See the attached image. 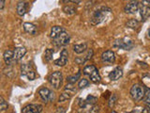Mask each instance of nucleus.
I'll return each instance as SVG.
<instances>
[{
  "instance_id": "cd10ccee",
  "label": "nucleus",
  "mask_w": 150,
  "mask_h": 113,
  "mask_svg": "<svg viewBox=\"0 0 150 113\" xmlns=\"http://www.w3.org/2000/svg\"><path fill=\"white\" fill-rule=\"evenodd\" d=\"M96 69V67L94 65H88V66H86V67H84L83 68V73L86 74V75H90V74L93 72L94 70Z\"/></svg>"
},
{
  "instance_id": "58836bf2",
  "label": "nucleus",
  "mask_w": 150,
  "mask_h": 113,
  "mask_svg": "<svg viewBox=\"0 0 150 113\" xmlns=\"http://www.w3.org/2000/svg\"><path fill=\"white\" fill-rule=\"evenodd\" d=\"M148 113H150V106H148Z\"/></svg>"
},
{
  "instance_id": "f257e3e1",
  "label": "nucleus",
  "mask_w": 150,
  "mask_h": 113,
  "mask_svg": "<svg viewBox=\"0 0 150 113\" xmlns=\"http://www.w3.org/2000/svg\"><path fill=\"white\" fill-rule=\"evenodd\" d=\"M111 12V9L109 8L106 7H100L98 8L97 11L93 13V15L90 19V23L92 26H96L98 25V24L102 23L105 20V18L107 16L108 13Z\"/></svg>"
},
{
  "instance_id": "423d86ee",
  "label": "nucleus",
  "mask_w": 150,
  "mask_h": 113,
  "mask_svg": "<svg viewBox=\"0 0 150 113\" xmlns=\"http://www.w3.org/2000/svg\"><path fill=\"white\" fill-rule=\"evenodd\" d=\"M69 40H70V37H69V34L68 32H66L65 30L61 33V34L54 39V44L58 46H64V45H67L69 42Z\"/></svg>"
},
{
  "instance_id": "20e7f679",
  "label": "nucleus",
  "mask_w": 150,
  "mask_h": 113,
  "mask_svg": "<svg viewBox=\"0 0 150 113\" xmlns=\"http://www.w3.org/2000/svg\"><path fill=\"white\" fill-rule=\"evenodd\" d=\"M39 94L42 101H44L45 103L53 102L54 100V93L48 88H41L39 91Z\"/></svg>"
},
{
  "instance_id": "412c9836",
  "label": "nucleus",
  "mask_w": 150,
  "mask_h": 113,
  "mask_svg": "<svg viewBox=\"0 0 150 113\" xmlns=\"http://www.w3.org/2000/svg\"><path fill=\"white\" fill-rule=\"evenodd\" d=\"M87 49V44H75L73 46V51L76 54H83V52H86Z\"/></svg>"
},
{
  "instance_id": "c9c22d12",
  "label": "nucleus",
  "mask_w": 150,
  "mask_h": 113,
  "mask_svg": "<svg viewBox=\"0 0 150 113\" xmlns=\"http://www.w3.org/2000/svg\"><path fill=\"white\" fill-rule=\"evenodd\" d=\"M56 113H66V110L64 109V107H59L56 110Z\"/></svg>"
},
{
  "instance_id": "4be33fe9",
  "label": "nucleus",
  "mask_w": 150,
  "mask_h": 113,
  "mask_svg": "<svg viewBox=\"0 0 150 113\" xmlns=\"http://www.w3.org/2000/svg\"><path fill=\"white\" fill-rule=\"evenodd\" d=\"M89 77H90V80L93 83H98V82L100 81V79H101L100 75V74H98V71L97 68L90 74Z\"/></svg>"
},
{
  "instance_id": "f704fd0d",
  "label": "nucleus",
  "mask_w": 150,
  "mask_h": 113,
  "mask_svg": "<svg viewBox=\"0 0 150 113\" xmlns=\"http://www.w3.org/2000/svg\"><path fill=\"white\" fill-rule=\"evenodd\" d=\"M142 109H143V107H140V108H136V109L130 112H127V113H142Z\"/></svg>"
},
{
  "instance_id": "f03ea898",
  "label": "nucleus",
  "mask_w": 150,
  "mask_h": 113,
  "mask_svg": "<svg viewBox=\"0 0 150 113\" xmlns=\"http://www.w3.org/2000/svg\"><path fill=\"white\" fill-rule=\"evenodd\" d=\"M145 88L140 84H134L130 89V96L134 101L139 102L144 97Z\"/></svg>"
},
{
  "instance_id": "ddd939ff",
  "label": "nucleus",
  "mask_w": 150,
  "mask_h": 113,
  "mask_svg": "<svg viewBox=\"0 0 150 113\" xmlns=\"http://www.w3.org/2000/svg\"><path fill=\"white\" fill-rule=\"evenodd\" d=\"M3 59L7 65H11L14 61V52L11 50H6L3 54Z\"/></svg>"
},
{
  "instance_id": "6ab92c4d",
  "label": "nucleus",
  "mask_w": 150,
  "mask_h": 113,
  "mask_svg": "<svg viewBox=\"0 0 150 113\" xmlns=\"http://www.w3.org/2000/svg\"><path fill=\"white\" fill-rule=\"evenodd\" d=\"M74 92L75 91H73V89H65V92L62 94H60V96H59V99H58L59 102H64V101H67L69 99H70Z\"/></svg>"
},
{
  "instance_id": "a19ab883",
  "label": "nucleus",
  "mask_w": 150,
  "mask_h": 113,
  "mask_svg": "<svg viewBox=\"0 0 150 113\" xmlns=\"http://www.w3.org/2000/svg\"><path fill=\"white\" fill-rule=\"evenodd\" d=\"M126 1H127V0H126Z\"/></svg>"
},
{
  "instance_id": "e433bc0d",
  "label": "nucleus",
  "mask_w": 150,
  "mask_h": 113,
  "mask_svg": "<svg viewBox=\"0 0 150 113\" xmlns=\"http://www.w3.org/2000/svg\"><path fill=\"white\" fill-rule=\"evenodd\" d=\"M5 6V0H0V9H3Z\"/></svg>"
},
{
  "instance_id": "0eeeda50",
  "label": "nucleus",
  "mask_w": 150,
  "mask_h": 113,
  "mask_svg": "<svg viewBox=\"0 0 150 113\" xmlns=\"http://www.w3.org/2000/svg\"><path fill=\"white\" fill-rule=\"evenodd\" d=\"M140 9V4L138 1H131L128 3L124 8V11L128 14H134Z\"/></svg>"
},
{
  "instance_id": "f8f14e48",
  "label": "nucleus",
  "mask_w": 150,
  "mask_h": 113,
  "mask_svg": "<svg viewBox=\"0 0 150 113\" xmlns=\"http://www.w3.org/2000/svg\"><path fill=\"white\" fill-rule=\"evenodd\" d=\"M122 75H123V70H122V68L116 67L109 74V78L112 81H116V80H118L122 77Z\"/></svg>"
},
{
  "instance_id": "4c0bfd02",
  "label": "nucleus",
  "mask_w": 150,
  "mask_h": 113,
  "mask_svg": "<svg viewBox=\"0 0 150 113\" xmlns=\"http://www.w3.org/2000/svg\"><path fill=\"white\" fill-rule=\"evenodd\" d=\"M148 36L150 37V28H149V29H148Z\"/></svg>"
},
{
  "instance_id": "aec40b11",
  "label": "nucleus",
  "mask_w": 150,
  "mask_h": 113,
  "mask_svg": "<svg viewBox=\"0 0 150 113\" xmlns=\"http://www.w3.org/2000/svg\"><path fill=\"white\" fill-rule=\"evenodd\" d=\"M64 31V29L61 26H54L52 27V29H51V34H50V37L52 38V39H56L61 33H62Z\"/></svg>"
},
{
  "instance_id": "dca6fc26",
  "label": "nucleus",
  "mask_w": 150,
  "mask_h": 113,
  "mask_svg": "<svg viewBox=\"0 0 150 113\" xmlns=\"http://www.w3.org/2000/svg\"><path fill=\"white\" fill-rule=\"evenodd\" d=\"M14 52V60L15 61H19L20 59H22L25 55L26 54V49L25 47H17L15 48V50L13 51Z\"/></svg>"
},
{
  "instance_id": "5701e85b",
  "label": "nucleus",
  "mask_w": 150,
  "mask_h": 113,
  "mask_svg": "<svg viewBox=\"0 0 150 113\" xmlns=\"http://www.w3.org/2000/svg\"><path fill=\"white\" fill-rule=\"evenodd\" d=\"M140 14L144 20L147 19L148 17H150V8L141 6L140 7Z\"/></svg>"
},
{
  "instance_id": "4468645a",
  "label": "nucleus",
  "mask_w": 150,
  "mask_h": 113,
  "mask_svg": "<svg viewBox=\"0 0 150 113\" xmlns=\"http://www.w3.org/2000/svg\"><path fill=\"white\" fill-rule=\"evenodd\" d=\"M100 108V106L98 105L87 106L86 107H80L78 113H98Z\"/></svg>"
},
{
  "instance_id": "b1692460",
  "label": "nucleus",
  "mask_w": 150,
  "mask_h": 113,
  "mask_svg": "<svg viewBox=\"0 0 150 113\" xmlns=\"http://www.w3.org/2000/svg\"><path fill=\"white\" fill-rule=\"evenodd\" d=\"M63 11L69 14V15H72V14L76 12V8L72 6V5H67V6L63 7Z\"/></svg>"
},
{
  "instance_id": "7ed1b4c3",
  "label": "nucleus",
  "mask_w": 150,
  "mask_h": 113,
  "mask_svg": "<svg viewBox=\"0 0 150 113\" xmlns=\"http://www.w3.org/2000/svg\"><path fill=\"white\" fill-rule=\"evenodd\" d=\"M49 82L50 84L53 86L55 89H58L61 85H62V81H63V75L62 73L59 72V71H56V72H54L53 74H51L49 75Z\"/></svg>"
},
{
  "instance_id": "9b49d317",
  "label": "nucleus",
  "mask_w": 150,
  "mask_h": 113,
  "mask_svg": "<svg viewBox=\"0 0 150 113\" xmlns=\"http://www.w3.org/2000/svg\"><path fill=\"white\" fill-rule=\"evenodd\" d=\"M101 59L104 63H112L115 60V55L112 50H107L102 53Z\"/></svg>"
},
{
  "instance_id": "2eb2a0df",
  "label": "nucleus",
  "mask_w": 150,
  "mask_h": 113,
  "mask_svg": "<svg viewBox=\"0 0 150 113\" xmlns=\"http://www.w3.org/2000/svg\"><path fill=\"white\" fill-rule=\"evenodd\" d=\"M27 7L28 5L26 2L25 1H19L18 4H17V7H16V11H17V14L20 16H23L26 13L27 11Z\"/></svg>"
},
{
  "instance_id": "c756f323",
  "label": "nucleus",
  "mask_w": 150,
  "mask_h": 113,
  "mask_svg": "<svg viewBox=\"0 0 150 113\" xmlns=\"http://www.w3.org/2000/svg\"><path fill=\"white\" fill-rule=\"evenodd\" d=\"M8 108V104L7 102L4 100V98L1 96L0 97V109H1L2 111H5Z\"/></svg>"
},
{
  "instance_id": "ea45409f",
  "label": "nucleus",
  "mask_w": 150,
  "mask_h": 113,
  "mask_svg": "<svg viewBox=\"0 0 150 113\" xmlns=\"http://www.w3.org/2000/svg\"><path fill=\"white\" fill-rule=\"evenodd\" d=\"M112 113H117L116 111H115V110H112Z\"/></svg>"
},
{
  "instance_id": "2f4dec72",
  "label": "nucleus",
  "mask_w": 150,
  "mask_h": 113,
  "mask_svg": "<svg viewBox=\"0 0 150 113\" xmlns=\"http://www.w3.org/2000/svg\"><path fill=\"white\" fill-rule=\"evenodd\" d=\"M115 102H116V96L115 95V94H112L110 100H109V107H112L115 106Z\"/></svg>"
},
{
  "instance_id": "1a4fd4ad",
  "label": "nucleus",
  "mask_w": 150,
  "mask_h": 113,
  "mask_svg": "<svg viewBox=\"0 0 150 113\" xmlns=\"http://www.w3.org/2000/svg\"><path fill=\"white\" fill-rule=\"evenodd\" d=\"M68 59H69V53H68V50L67 49H63L62 51H61V53H60V58L57 59H55L54 61V63L55 65H57V66H65L66 64H67L68 62Z\"/></svg>"
},
{
  "instance_id": "c85d7f7f",
  "label": "nucleus",
  "mask_w": 150,
  "mask_h": 113,
  "mask_svg": "<svg viewBox=\"0 0 150 113\" xmlns=\"http://www.w3.org/2000/svg\"><path fill=\"white\" fill-rule=\"evenodd\" d=\"M144 101L147 104L148 106H150V89L145 87V93H144Z\"/></svg>"
},
{
  "instance_id": "a211bd4d",
  "label": "nucleus",
  "mask_w": 150,
  "mask_h": 113,
  "mask_svg": "<svg viewBox=\"0 0 150 113\" xmlns=\"http://www.w3.org/2000/svg\"><path fill=\"white\" fill-rule=\"evenodd\" d=\"M93 50L92 49H89L87 52H86V54L84 55V56H83V58H76L75 59V62L78 63V64H83L86 62V60H89L90 59L92 56H93Z\"/></svg>"
},
{
  "instance_id": "f3484780",
  "label": "nucleus",
  "mask_w": 150,
  "mask_h": 113,
  "mask_svg": "<svg viewBox=\"0 0 150 113\" xmlns=\"http://www.w3.org/2000/svg\"><path fill=\"white\" fill-rule=\"evenodd\" d=\"M23 30H25L27 34L34 35L37 33V26L32 23H23Z\"/></svg>"
},
{
  "instance_id": "9d476101",
  "label": "nucleus",
  "mask_w": 150,
  "mask_h": 113,
  "mask_svg": "<svg viewBox=\"0 0 150 113\" xmlns=\"http://www.w3.org/2000/svg\"><path fill=\"white\" fill-rule=\"evenodd\" d=\"M43 109L41 105H28L22 109V113H40Z\"/></svg>"
},
{
  "instance_id": "7c9ffc66",
  "label": "nucleus",
  "mask_w": 150,
  "mask_h": 113,
  "mask_svg": "<svg viewBox=\"0 0 150 113\" xmlns=\"http://www.w3.org/2000/svg\"><path fill=\"white\" fill-rule=\"evenodd\" d=\"M88 83H89V82H88V80L83 78V79H81V80L79 81V83H78V87H79V89H83V88L87 87Z\"/></svg>"
},
{
  "instance_id": "bb28decb",
  "label": "nucleus",
  "mask_w": 150,
  "mask_h": 113,
  "mask_svg": "<svg viewBox=\"0 0 150 113\" xmlns=\"http://www.w3.org/2000/svg\"><path fill=\"white\" fill-rule=\"evenodd\" d=\"M80 75H81V73L78 72L76 74L74 75H69V77H67V82L69 84H74L75 82L78 81V79L80 78Z\"/></svg>"
},
{
  "instance_id": "473e14b6",
  "label": "nucleus",
  "mask_w": 150,
  "mask_h": 113,
  "mask_svg": "<svg viewBox=\"0 0 150 113\" xmlns=\"http://www.w3.org/2000/svg\"><path fill=\"white\" fill-rule=\"evenodd\" d=\"M141 6H144V7H148L150 8V0H142L141 2Z\"/></svg>"
},
{
  "instance_id": "39448f33",
  "label": "nucleus",
  "mask_w": 150,
  "mask_h": 113,
  "mask_svg": "<svg viewBox=\"0 0 150 113\" xmlns=\"http://www.w3.org/2000/svg\"><path fill=\"white\" fill-rule=\"evenodd\" d=\"M21 74L22 75H25L29 80H34L36 78V73L30 64H23L21 66Z\"/></svg>"
},
{
  "instance_id": "6e6552de",
  "label": "nucleus",
  "mask_w": 150,
  "mask_h": 113,
  "mask_svg": "<svg viewBox=\"0 0 150 113\" xmlns=\"http://www.w3.org/2000/svg\"><path fill=\"white\" fill-rule=\"evenodd\" d=\"M115 46L119 47V48H122V49H125V50H129L133 46V44H132V41L131 40L128 39V38H124V39L116 41L115 42Z\"/></svg>"
},
{
  "instance_id": "393cba45",
  "label": "nucleus",
  "mask_w": 150,
  "mask_h": 113,
  "mask_svg": "<svg viewBox=\"0 0 150 113\" xmlns=\"http://www.w3.org/2000/svg\"><path fill=\"white\" fill-rule=\"evenodd\" d=\"M126 26L129 27V28H132V29H135V28H137L139 26H140V22L137 21L136 19H130L129 21L127 22Z\"/></svg>"
},
{
  "instance_id": "a878e982",
  "label": "nucleus",
  "mask_w": 150,
  "mask_h": 113,
  "mask_svg": "<svg viewBox=\"0 0 150 113\" xmlns=\"http://www.w3.org/2000/svg\"><path fill=\"white\" fill-rule=\"evenodd\" d=\"M53 55H54V50L51 49V48H48L46 49L45 52H44V59L47 62H49V61L52 60L53 59Z\"/></svg>"
},
{
  "instance_id": "72a5a7b5",
  "label": "nucleus",
  "mask_w": 150,
  "mask_h": 113,
  "mask_svg": "<svg viewBox=\"0 0 150 113\" xmlns=\"http://www.w3.org/2000/svg\"><path fill=\"white\" fill-rule=\"evenodd\" d=\"M64 3H74V4H79L80 0H62Z\"/></svg>"
}]
</instances>
